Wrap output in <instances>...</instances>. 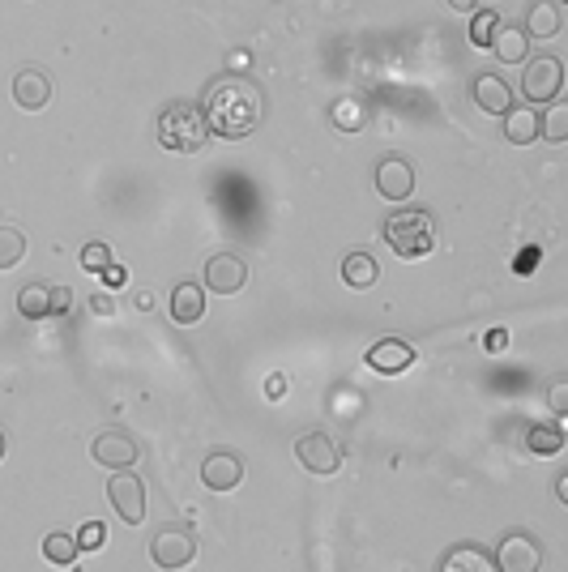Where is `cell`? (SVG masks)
I'll list each match as a JSON object with an SVG mask.
<instances>
[{"label":"cell","instance_id":"cell-8","mask_svg":"<svg viewBox=\"0 0 568 572\" xmlns=\"http://www.w3.org/2000/svg\"><path fill=\"white\" fill-rule=\"evenodd\" d=\"M90 457L107 470H129L137 462V444L129 432H120V427H107V432H99L90 440Z\"/></svg>","mask_w":568,"mask_h":572},{"label":"cell","instance_id":"cell-10","mask_svg":"<svg viewBox=\"0 0 568 572\" xmlns=\"http://www.w3.org/2000/svg\"><path fill=\"white\" fill-rule=\"evenodd\" d=\"M248 282V265L244 257H235V252H214L210 261H205V286L218 295H240Z\"/></svg>","mask_w":568,"mask_h":572},{"label":"cell","instance_id":"cell-7","mask_svg":"<svg viewBox=\"0 0 568 572\" xmlns=\"http://www.w3.org/2000/svg\"><path fill=\"white\" fill-rule=\"evenodd\" d=\"M492 564H496V572H543V547L522 530L504 534L496 555H492Z\"/></svg>","mask_w":568,"mask_h":572},{"label":"cell","instance_id":"cell-33","mask_svg":"<svg viewBox=\"0 0 568 572\" xmlns=\"http://www.w3.org/2000/svg\"><path fill=\"white\" fill-rule=\"evenodd\" d=\"M103 282H107V286H120V282H129V269H124V265H116V261H112V265L103 269Z\"/></svg>","mask_w":568,"mask_h":572},{"label":"cell","instance_id":"cell-32","mask_svg":"<svg viewBox=\"0 0 568 572\" xmlns=\"http://www.w3.org/2000/svg\"><path fill=\"white\" fill-rule=\"evenodd\" d=\"M69 304H73L69 286H52V316H60V312H69Z\"/></svg>","mask_w":568,"mask_h":572},{"label":"cell","instance_id":"cell-6","mask_svg":"<svg viewBox=\"0 0 568 572\" xmlns=\"http://www.w3.org/2000/svg\"><path fill=\"white\" fill-rule=\"evenodd\" d=\"M107 500H112V508L124 517V526H141V521H146V483H141L133 470H112Z\"/></svg>","mask_w":568,"mask_h":572},{"label":"cell","instance_id":"cell-14","mask_svg":"<svg viewBox=\"0 0 568 572\" xmlns=\"http://www.w3.org/2000/svg\"><path fill=\"white\" fill-rule=\"evenodd\" d=\"M487 52H492L500 65H526V60H530V39H526L522 26H504L500 22L492 43H487Z\"/></svg>","mask_w":568,"mask_h":572},{"label":"cell","instance_id":"cell-26","mask_svg":"<svg viewBox=\"0 0 568 572\" xmlns=\"http://www.w3.org/2000/svg\"><path fill=\"white\" fill-rule=\"evenodd\" d=\"M539 137H547L551 146H560V141L568 137V107L564 103L539 111Z\"/></svg>","mask_w":568,"mask_h":572},{"label":"cell","instance_id":"cell-1","mask_svg":"<svg viewBox=\"0 0 568 572\" xmlns=\"http://www.w3.org/2000/svg\"><path fill=\"white\" fill-rule=\"evenodd\" d=\"M201 116L210 124V133L227 137V141H240L252 137L265 120V94L252 77L240 73H223L218 82L205 86V103H201Z\"/></svg>","mask_w":568,"mask_h":572},{"label":"cell","instance_id":"cell-12","mask_svg":"<svg viewBox=\"0 0 568 572\" xmlns=\"http://www.w3.org/2000/svg\"><path fill=\"white\" fill-rule=\"evenodd\" d=\"M376 193L385 201H406L415 193V171H410L406 158H381L376 163Z\"/></svg>","mask_w":568,"mask_h":572},{"label":"cell","instance_id":"cell-28","mask_svg":"<svg viewBox=\"0 0 568 572\" xmlns=\"http://www.w3.org/2000/svg\"><path fill=\"white\" fill-rule=\"evenodd\" d=\"M496 26H500V13H496V9L475 13V22H470V43L487 47V43H492V35H496Z\"/></svg>","mask_w":568,"mask_h":572},{"label":"cell","instance_id":"cell-29","mask_svg":"<svg viewBox=\"0 0 568 572\" xmlns=\"http://www.w3.org/2000/svg\"><path fill=\"white\" fill-rule=\"evenodd\" d=\"M107 265H112V248L99 244V240H90L82 248V269H86V274H103Z\"/></svg>","mask_w":568,"mask_h":572},{"label":"cell","instance_id":"cell-22","mask_svg":"<svg viewBox=\"0 0 568 572\" xmlns=\"http://www.w3.org/2000/svg\"><path fill=\"white\" fill-rule=\"evenodd\" d=\"M18 312L26 316V321H47V316H52V286H47V282H30V286H22Z\"/></svg>","mask_w":568,"mask_h":572},{"label":"cell","instance_id":"cell-27","mask_svg":"<svg viewBox=\"0 0 568 572\" xmlns=\"http://www.w3.org/2000/svg\"><path fill=\"white\" fill-rule=\"evenodd\" d=\"M26 257V235L22 227H0V269H13Z\"/></svg>","mask_w":568,"mask_h":572},{"label":"cell","instance_id":"cell-15","mask_svg":"<svg viewBox=\"0 0 568 572\" xmlns=\"http://www.w3.org/2000/svg\"><path fill=\"white\" fill-rule=\"evenodd\" d=\"M410 363H415V351H410L406 342H398V338H381L368 351V368L381 372V376H398V372L410 368Z\"/></svg>","mask_w":568,"mask_h":572},{"label":"cell","instance_id":"cell-2","mask_svg":"<svg viewBox=\"0 0 568 572\" xmlns=\"http://www.w3.org/2000/svg\"><path fill=\"white\" fill-rule=\"evenodd\" d=\"M381 235L402 261H419L436 248V218L428 210H398L385 218Z\"/></svg>","mask_w":568,"mask_h":572},{"label":"cell","instance_id":"cell-5","mask_svg":"<svg viewBox=\"0 0 568 572\" xmlns=\"http://www.w3.org/2000/svg\"><path fill=\"white\" fill-rule=\"evenodd\" d=\"M564 90V65L556 56H534L526 60V73H522V94L530 107L539 103H556Z\"/></svg>","mask_w":568,"mask_h":572},{"label":"cell","instance_id":"cell-20","mask_svg":"<svg viewBox=\"0 0 568 572\" xmlns=\"http://www.w3.org/2000/svg\"><path fill=\"white\" fill-rule=\"evenodd\" d=\"M504 141H513V146H534V141H539V111L534 107L504 111Z\"/></svg>","mask_w":568,"mask_h":572},{"label":"cell","instance_id":"cell-17","mask_svg":"<svg viewBox=\"0 0 568 572\" xmlns=\"http://www.w3.org/2000/svg\"><path fill=\"white\" fill-rule=\"evenodd\" d=\"M475 103L487 111V116H504V111L513 107V90H509V82H504V77L479 73V77H475Z\"/></svg>","mask_w":568,"mask_h":572},{"label":"cell","instance_id":"cell-39","mask_svg":"<svg viewBox=\"0 0 568 572\" xmlns=\"http://www.w3.org/2000/svg\"><path fill=\"white\" fill-rule=\"evenodd\" d=\"M0 462H5V432H0Z\"/></svg>","mask_w":568,"mask_h":572},{"label":"cell","instance_id":"cell-16","mask_svg":"<svg viewBox=\"0 0 568 572\" xmlns=\"http://www.w3.org/2000/svg\"><path fill=\"white\" fill-rule=\"evenodd\" d=\"M205 316V286L197 282H176V291H171V321L176 325H197Z\"/></svg>","mask_w":568,"mask_h":572},{"label":"cell","instance_id":"cell-18","mask_svg":"<svg viewBox=\"0 0 568 572\" xmlns=\"http://www.w3.org/2000/svg\"><path fill=\"white\" fill-rule=\"evenodd\" d=\"M560 26H564V18H560V5L556 0H534V5L526 9V39H556L560 35Z\"/></svg>","mask_w":568,"mask_h":572},{"label":"cell","instance_id":"cell-30","mask_svg":"<svg viewBox=\"0 0 568 572\" xmlns=\"http://www.w3.org/2000/svg\"><path fill=\"white\" fill-rule=\"evenodd\" d=\"M73 543H77V551H99L103 543H107V530H103V521H86V526L82 530H77V538H73Z\"/></svg>","mask_w":568,"mask_h":572},{"label":"cell","instance_id":"cell-19","mask_svg":"<svg viewBox=\"0 0 568 572\" xmlns=\"http://www.w3.org/2000/svg\"><path fill=\"white\" fill-rule=\"evenodd\" d=\"M440 572H496V564L479 543H457V547H449L445 560H440Z\"/></svg>","mask_w":568,"mask_h":572},{"label":"cell","instance_id":"cell-21","mask_svg":"<svg viewBox=\"0 0 568 572\" xmlns=\"http://www.w3.org/2000/svg\"><path fill=\"white\" fill-rule=\"evenodd\" d=\"M376 278H381V265H376L364 248L342 257V282L351 286V291H368V286H376Z\"/></svg>","mask_w":568,"mask_h":572},{"label":"cell","instance_id":"cell-3","mask_svg":"<svg viewBox=\"0 0 568 572\" xmlns=\"http://www.w3.org/2000/svg\"><path fill=\"white\" fill-rule=\"evenodd\" d=\"M210 141V124H205L201 107L193 103H171L159 116V146L171 154H201Z\"/></svg>","mask_w":568,"mask_h":572},{"label":"cell","instance_id":"cell-23","mask_svg":"<svg viewBox=\"0 0 568 572\" xmlns=\"http://www.w3.org/2000/svg\"><path fill=\"white\" fill-rule=\"evenodd\" d=\"M526 449H530L534 457H556V453L564 449V427H560V423H539V427H530Z\"/></svg>","mask_w":568,"mask_h":572},{"label":"cell","instance_id":"cell-38","mask_svg":"<svg viewBox=\"0 0 568 572\" xmlns=\"http://www.w3.org/2000/svg\"><path fill=\"white\" fill-rule=\"evenodd\" d=\"M556 496H560V500H568V479H564V474L556 479Z\"/></svg>","mask_w":568,"mask_h":572},{"label":"cell","instance_id":"cell-13","mask_svg":"<svg viewBox=\"0 0 568 572\" xmlns=\"http://www.w3.org/2000/svg\"><path fill=\"white\" fill-rule=\"evenodd\" d=\"M13 103L22 111H43L52 103V77L43 69H18V77H13Z\"/></svg>","mask_w":568,"mask_h":572},{"label":"cell","instance_id":"cell-9","mask_svg":"<svg viewBox=\"0 0 568 572\" xmlns=\"http://www.w3.org/2000/svg\"><path fill=\"white\" fill-rule=\"evenodd\" d=\"M295 457H299V466H304L308 474H334V470L342 466L338 444L329 440L325 432H308V436H299V440H295Z\"/></svg>","mask_w":568,"mask_h":572},{"label":"cell","instance_id":"cell-37","mask_svg":"<svg viewBox=\"0 0 568 572\" xmlns=\"http://www.w3.org/2000/svg\"><path fill=\"white\" fill-rule=\"evenodd\" d=\"M445 5L457 9V13H470V9H475V0H445Z\"/></svg>","mask_w":568,"mask_h":572},{"label":"cell","instance_id":"cell-24","mask_svg":"<svg viewBox=\"0 0 568 572\" xmlns=\"http://www.w3.org/2000/svg\"><path fill=\"white\" fill-rule=\"evenodd\" d=\"M329 116H334V124H338L342 133H364L368 129V107L359 103V99H338Z\"/></svg>","mask_w":568,"mask_h":572},{"label":"cell","instance_id":"cell-34","mask_svg":"<svg viewBox=\"0 0 568 572\" xmlns=\"http://www.w3.org/2000/svg\"><path fill=\"white\" fill-rule=\"evenodd\" d=\"M504 346H509V333H504V329H492V333H487V351H492V355H500Z\"/></svg>","mask_w":568,"mask_h":572},{"label":"cell","instance_id":"cell-31","mask_svg":"<svg viewBox=\"0 0 568 572\" xmlns=\"http://www.w3.org/2000/svg\"><path fill=\"white\" fill-rule=\"evenodd\" d=\"M547 406H551V415H556V419H564V410H568V380H556V385H551Z\"/></svg>","mask_w":568,"mask_h":572},{"label":"cell","instance_id":"cell-36","mask_svg":"<svg viewBox=\"0 0 568 572\" xmlns=\"http://www.w3.org/2000/svg\"><path fill=\"white\" fill-rule=\"evenodd\" d=\"M265 393H270V402H278V397L287 393V376H270V389Z\"/></svg>","mask_w":568,"mask_h":572},{"label":"cell","instance_id":"cell-4","mask_svg":"<svg viewBox=\"0 0 568 572\" xmlns=\"http://www.w3.org/2000/svg\"><path fill=\"white\" fill-rule=\"evenodd\" d=\"M150 560L159 564L163 572L188 568L197 560V534L188 526H159V534L150 538Z\"/></svg>","mask_w":568,"mask_h":572},{"label":"cell","instance_id":"cell-11","mask_svg":"<svg viewBox=\"0 0 568 572\" xmlns=\"http://www.w3.org/2000/svg\"><path fill=\"white\" fill-rule=\"evenodd\" d=\"M240 479H244V462H240V453H231V449H214L201 462V483L210 491H235Z\"/></svg>","mask_w":568,"mask_h":572},{"label":"cell","instance_id":"cell-25","mask_svg":"<svg viewBox=\"0 0 568 572\" xmlns=\"http://www.w3.org/2000/svg\"><path fill=\"white\" fill-rule=\"evenodd\" d=\"M43 560L47 564H56V568H69L77 560V543H73V534H47L43 538Z\"/></svg>","mask_w":568,"mask_h":572},{"label":"cell","instance_id":"cell-35","mask_svg":"<svg viewBox=\"0 0 568 572\" xmlns=\"http://www.w3.org/2000/svg\"><path fill=\"white\" fill-rule=\"evenodd\" d=\"M90 312H99V316H112V312H116L112 295H94V299H90Z\"/></svg>","mask_w":568,"mask_h":572}]
</instances>
